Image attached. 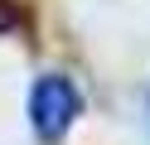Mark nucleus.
<instances>
[{"label":"nucleus","instance_id":"nucleus-1","mask_svg":"<svg viewBox=\"0 0 150 145\" xmlns=\"http://www.w3.org/2000/svg\"><path fill=\"white\" fill-rule=\"evenodd\" d=\"M82 116V92L73 87V77L63 73H44L29 92V121L39 140H63L73 131V121Z\"/></svg>","mask_w":150,"mask_h":145},{"label":"nucleus","instance_id":"nucleus-2","mask_svg":"<svg viewBox=\"0 0 150 145\" xmlns=\"http://www.w3.org/2000/svg\"><path fill=\"white\" fill-rule=\"evenodd\" d=\"M20 24H24L20 5H15V0H0V34H10V29H20Z\"/></svg>","mask_w":150,"mask_h":145}]
</instances>
